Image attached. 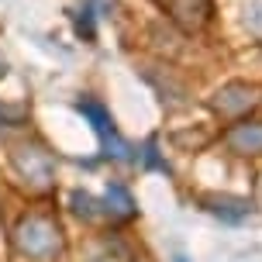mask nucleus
Returning <instances> with one entry per match:
<instances>
[{"label":"nucleus","instance_id":"f257e3e1","mask_svg":"<svg viewBox=\"0 0 262 262\" xmlns=\"http://www.w3.org/2000/svg\"><path fill=\"white\" fill-rule=\"evenodd\" d=\"M14 249L31 262H52L62 255V231L45 214H28L14 228Z\"/></svg>","mask_w":262,"mask_h":262},{"label":"nucleus","instance_id":"f03ea898","mask_svg":"<svg viewBox=\"0 0 262 262\" xmlns=\"http://www.w3.org/2000/svg\"><path fill=\"white\" fill-rule=\"evenodd\" d=\"M11 166L21 176V183L31 190H49L55 183V159L38 142H28V138L11 142Z\"/></svg>","mask_w":262,"mask_h":262},{"label":"nucleus","instance_id":"7ed1b4c3","mask_svg":"<svg viewBox=\"0 0 262 262\" xmlns=\"http://www.w3.org/2000/svg\"><path fill=\"white\" fill-rule=\"evenodd\" d=\"M159 4L172 25H180L183 31H200L210 21V0H159Z\"/></svg>","mask_w":262,"mask_h":262},{"label":"nucleus","instance_id":"20e7f679","mask_svg":"<svg viewBox=\"0 0 262 262\" xmlns=\"http://www.w3.org/2000/svg\"><path fill=\"white\" fill-rule=\"evenodd\" d=\"M252 104H255V90L249 83H228L214 93V111L224 114V118H235L242 111H249Z\"/></svg>","mask_w":262,"mask_h":262},{"label":"nucleus","instance_id":"39448f33","mask_svg":"<svg viewBox=\"0 0 262 262\" xmlns=\"http://www.w3.org/2000/svg\"><path fill=\"white\" fill-rule=\"evenodd\" d=\"M224 142L238 156H262V121H245L224 135Z\"/></svg>","mask_w":262,"mask_h":262},{"label":"nucleus","instance_id":"423d86ee","mask_svg":"<svg viewBox=\"0 0 262 262\" xmlns=\"http://www.w3.org/2000/svg\"><path fill=\"white\" fill-rule=\"evenodd\" d=\"M79 111H83V114L93 121V128H97V135H100L104 142H114V148H118V156H121V148H124V145L118 142V135H114V128H111V121H107L104 107L93 104V100H83V104H79Z\"/></svg>","mask_w":262,"mask_h":262},{"label":"nucleus","instance_id":"0eeeda50","mask_svg":"<svg viewBox=\"0 0 262 262\" xmlns=\"http://www.w3.org/2000/svg\"><path fill=\"white\" fill-rule=\"evenodd\" d=\"M104 204H107L104 207L107 217H131V196L124 193L121 186H114V190L104 196Z\"/></svg>","mask_w":262,"mask_h":262},{"label":"nucleus","instance_id":"6e6552de","mask_svg":"<svg viewBox=\"0 0 262 262\" xmlns=\"http://www.w3.org/2000/svg\"><path fill=\"white\" fill-rule=\"evenodd\" d=\"M0 76H4V59H0Z\"/></svg>","mask_w":262,"mask_h":262}]
</instances>
